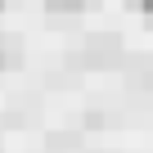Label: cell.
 <instances>
[{
    "mask_svg": "<svg viewBox=\"0 0 153 153\" xmlns=\"http://www.w3.org/2000/svg\"><path fill=\"white\" fill-rule=\"evenodd\" d=\"M90 59H95V63H108V59H117V41H113V36H104V41H90Z\"/></svg>",
    "mask_w": 153,
    "mask_h": 153,
    "instance_id": "obj_1",
    "label": "cell"
},
{
    "mask_svg": "<svg viewBox=\"0 0 153 153\" xmlns=\"http://www.w3.org/2000/svg\"><path fill=\"white\" fill-rule=\"evenodd\" d=\"M0 68H5V54H0Z\"/></svg>",
    "mask_w": 153,
    "mask_h": 153,
    "instance_id": "obj_4",
    "label": "cell"
},
{
    "mask_svg": "<svg viewBox=\"0 0 153 153\" xmlns=\"http://www.w3.org/2000/svg\"><path fill=\"white\" fill-rule=\"evenodd\" d=\"M0 5H5V0H0Z\"/></svg>",
    "mask_w": 153,
    "mask_h": 153,
    "instance_id": "obj_5",
    "label": "cell"
},
{
    "mask_svg": "<svg viewBox=\"0 0 153 153\" xmlns=\"http://www.w3.org/2000/svg\"><path fill=\"white\" fill-rule=\"evenodd\" d=\"M81 5H86V0H45V9H50V14H76Z\"/></svg>",
    "mask_w": 153,
    "mask_h": 153,
    "instance_id": "obj_2",
    "label": "cell"
},
{
    "mask_svg": "<svg viewBox=\"0 0 153 153\" xmlns=\"http://www.w3.org/2000/svg\"><path fill=\"white\" fill-rule=\"evenodd\" d=\"M140 9H144V18H153V0H140Z\"/></svg>",
    "mask_w": 153,
    "mask_h": 153,
    "instance_id": "obj_3",
    "label": "cell"
}]
</instances>
